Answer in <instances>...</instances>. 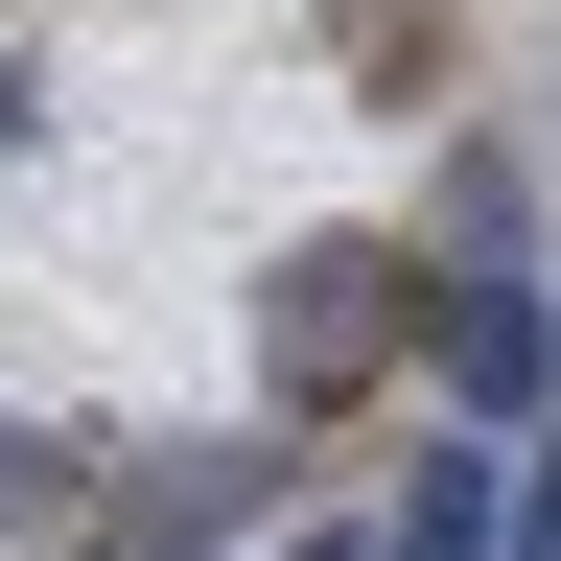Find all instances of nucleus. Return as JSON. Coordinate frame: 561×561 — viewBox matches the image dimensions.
I'll return each instance as SVG.
<instances>
[{
    "mask_svg": "<svg viewBox=\"0 0 561 561\" xmlns=\"http://www.w3.org/2000/svg\"><path fill=\"white\" fill-rule=\"evenodd\" d=\"M398 351V257L375 234H328V257H280V398H351Z\"/></svg>",
    "mask_w": 561,
    "mask_h": 561,
    "instance_id": "1",
    "label": "nucleus"
},
{
    "mask_svg": "<svg viewBox=\"0 0 561 561\" xmlns=\"http://www.w3.org/2000/svg\"><path fill=\"white\" fill-rule=\"evenodd\" d=\"M375 561H515V445L445 421V445L398 468V538H375Z\"/></svg>",
    "mask_w": 561,
    "mask_h": 561,
    "instance_id": "2",
    "label": "nucleus"
},
{
    "mask_svg": "<svg viewBox=\"0 0 561 561\" xmlns=\"http://www.w3.org/2000/svg\"><path fill=\"white\" fill-rule=\"evenodd\" d=\"M445 375H468V421H515V398L561 375V305H538L515 257H491V280H445Z\"/></svg>",
    "mask_w": 561,
    "mask_h": 561,
    "instance_id": "3",
    "label": "nucleus"
},
{
    "mask_svg": "<svg viewBox=\"0 0 561 561\" xmlns=\"http://www.w3.org/2000/svg\"><path fill=\"white\" fill-rule=\"evenodd\" d=\"M515 561H561V468H515Z\"/></svg>",
    "mask_w": 561,
    "mask_h": 561,
    "instance_id": "4",
    "label": "nucleus"
},
{
    "mask_svg": "<svg viewBox=\"0 0 561 561\" xmlns=\"http://www.w3.org/2000/svg\"><path fill=\"white\" fill-rule=\"evenodd\" d=\"M280 561H375V538H280Z\"/></svg>",
    "mask_w": 561,
    "mask_h": 561,
    "instance_id": "5",
    "label": "nucleus"
}]
</instances>
